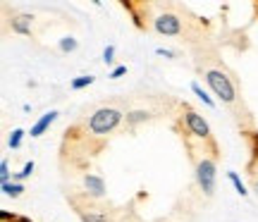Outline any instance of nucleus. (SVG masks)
Wrapping results in <instances>:
<instances>
[{"label": "nucleus", "instance_id": "nucleus-1", "mask_svg": "<svg viewBox=\"0 0 258 222\" xmlns=\"http://www.w3.org/2000/svg\"><path fill=\"white\" fill-rule=\"evenodd\" d=\"M120 122H122V112L120 110H115V108H101V110H96L91 115L89 129H91L93 134L103 136V134H108V131L115 129Z\"/></svg>", "mask_w": 258, "mask_h": 222}, {"label": "nucleus", "instance_id": "nucleus-19", "mask_svg": "<svg viewBox=\"0 0 258 222\" xmlns=\"http://www.w3.org/2000/svg\"><path fill=\"white\" fill-rule=\"evenodd\" d=\"M112 55H115V48L108 46L105 50H103V62H105V65H112V60H115Z\"/></svg>", "mask_w": 258, "mask_h": 222}, {"label": "nucleus", "instance_id": "nucleus-3", "mask_svg": "<svg viewBox=\"0 0 258 222\" xmlns=\"http://www.w3.org/2000/svg\"><path fill=\"white\" fill-rule=\"evenodd\" d=\"M196 179H199V186L203 189V194L213 196V191H215V163L213 160H201L196 165Z\"/></svg>", "mask_w": 258, "mask_h": 222}, {"label": "nucleus", "instance_id": "nucleus-22", "mask_svg": "<svg viewBox=\"0 0 258 222\" xmlns=\"http://www.w3.org/2000/svg\"><path fill=\"white\" fill-rule=\"evenodd\" d=\"M12 222H31V220H27V217H15Z\"/></svg>", "mask_w": 258, "mask_h": 222}, {"label": "nucleus", "instance_id": "nucleus-21", "mask_svg": "<svg viewBox=\"0 0 258 222\" xmlns=\"http://www.w3.org/2000/svg\"><path fill=\"white\" fill-rule=\"evenodd\" d=\"M156 55H160V57H175V53H172V50H165V48H156Z\"/></svg>", "mask_w": 258, "mask_h": 222}, {"label": "nucleus", "instance_id": "nucleus-12", "mask_svg": "<svg viewBox=\"0 0 258 222\" xmlns=\"http://www.w3.org/2000/svg\"><path fill=\"white\" fill-rule=\"evenodd\" d=\"M3 191H5V196H12V198H17V196H22L24 186L17 184V182H10V184H3Z\"/></svg>", "mask_w": 258, "mask_h": 222}, {"label": "nucleus", "instance_id": "nucleus-6", "mask_svg": "<svg viewBox=\"0 0 258 222\" xmlns=\"http://www.w3.org/2000/svg\"><path fill=\"white\" fill-rule=\"evenodd\" d=\"M84 186H86V191L96 198H101L105 194V182H103V177L98 175H86L84 177Z\"/></svg>", "mask_w": 258, "mask_h": 222}, {"label": "nucleus", "instance_id": "nucleus-24", "mask_svg": "<svg viewBox=\"0 0 258 222\" xmlns=\"http://www.w3.org/2000/svg\"><path fill=\"white\" fill-rule=\"evenodd\" d=\"M256 191H258V182H256Z\"/></svg>", "mask_w": 258, "mask_h": 222}, {"label": "nucleus", "instance_id": "nucleus-13", "mask_svg": "<svg viewBox=\"0 0 258 222\" xmlns=\"http://www.w3.org/2000/svg\"><path fill=\"white\" fill-rule=\"evenodd\" d=\"M227 177H230V182L234 184V189H237V194H239V196H249V191H246V186H244V182L239 179V175H237V172H230Z\"/></svg>", "mask_w": 258, "mask_h": 222}, {"label": "nucleus", "instance_id": "nucleus-4", "mask_svg": "<svg viewBox=\"0 0 258 222\" xmlns=\"http://www.w3.org/2000/svg\"><path fill=\"white\" fill-rule=\"evenodd\" d=\"M153 27H156V31L163 34V36H177V34L182 31V22H179L177 15L165 12V15H158V17L153 19Z\"/></svg>", "mask_w": 258, "mask_h": 222}, {"label": "nucleus", "instance_id": "nucleus-11", "mask_svg": "<svg viewBox=\"0 0 258 222\" xmlns=\"http://www.w3.org/2000/svg\"><path fill=\"white\" fill-rule=\"evenodd\" d=\"M96 82V77H91V74H86V77H77V79H72V86L74 91H79V89H86V86H91V84Z\"/></svg>", "mask_w": 258, "mask_h": 222}, {"label": "nucleus", "instance_id": "nucleus-2", "mask_svg": "<svg viewBox=\"0 0 258 222\" xmlns=\"http://www.w3.org/2000/svg\"><path fill=\"white\" fill-rule=\"evenodd\" d=\"M206 82L213 89V93L220 98L222 103H234V86H232L230 77L225 72H218V69H211L206 74Z\"/></svg>", "mask_w": 258, "mask_h": 222}, {"label": "nucleus", "instance_id": "nucleus-20", "mask_svg": "<svg viewBox=\"0 0 258 222\" xmlns=\"http://www.w3.org/2000/svg\"><path fill=\"white\" fill-rule=\"evenodd\" d=\"M124 72H127V65H117V67H115V69L110 72V79H120Z\"/></svg>", "mask_w": 258, "mask_h": 222}, {"label": "nucleus", "instance_id": "nucleus-18", "mask_svg": "<svg viewBox=\"0 0 258 222\" xmlns=\"http://www.w3.org/2000/svg\"><path fill=\"white\" fill-rule=\"evenodd\" d=\"M0 182L3 184H10V170H8V160L0 163Z\"/></svg>", "mask_w": 258, "mask_h": 222}, {"label": "nucleus", "instance_id": "nucleus-14", "mask_svg": "<svg viewBox=\"0 0 258 222\" xmlns=\"http://www.w3.org/2000/svg\"><path fill=\"white\" fill-rule=\"evenodd\" d=\"M151 115H148L146 110H134V112H129L127 115V122L129 124H139V122H146Z\"/></svg>", "mask_w": 258, "mask_h": 222}, {"label": "nucleus", "instance_id": "nucleus-5", "mask_svg": "<svg viewBox=\"0 0 258 222\" xmlns=\"http://www.w3.org/2000/svg\"><path fill=\"white\" fill-rule=\"evenodd\" d=\"M184 120H186V127H189V131H191V134L201 136V139H208V134H211V127H208V122L203 120L199 112L189 110V112L184 115Z\"/></svg>", "mask_w": 258, "mask_h": 222}, {"label": "nucleus", "instance_id": "nucleus-9", "mask_svg": "<svg viewBox=\"0 0 258 222\" xmlns=\"http://www.w3.org/2000/svg\"><path fill=\"white\" fill-rule=\"evenodd\" d=\"M82 220L84 222H108V215L103 210H82Z\"/></svg>", "mask_w": 258, "mask_h": 222}, {"label": "nucleus", "instance_id": "nucleus-15", "mask_svg": "<svg viewBox=\"0 0 258 222\" xmlns=\"http://www.w3.org/2000/svg\"><path fill=\"white\" fill-rule=\"evenodd\" d=\"M77 38H72V36H64V38H60V50L62 53H72V50H77Z\"/></svg>", "mask_w": 258, "mask_h": 222}, {"label": "nucleus", "instance_id": "nucleus-16", "mask_svg": "<svg viewBox=\"0 0 258 222\" xmlns=\"http://www.w3.org/2000/svg\"><path fill=\"white\" fill-rule=\"evenodd\" d=\"M31 172H34V163H31V160H29L27 165L22 167V172H17V175H12V182H22V179H27V177H31Z\"/></svg>", "mask_w": 258, "mask_h": 222}, {"label": "nucleus", "instance_id": "nucleus-8", "mask_svg": "<svg viewBox=\"0 0 258 222\" xmlns=\"http://www.w3.org/2000/svg\"><path fill=\"white\" fill-rule=\"evenodd\" d=\"M12 29L17 31V34H31V17L29 15H19V17L12 19Z\"/></svg>", "mask_w": 258, "mask_h": 222}, {"label": "nucleus", "instance_id": "nucleus-7", "mask_svg": "<svg viewBox=\"0 0 258 222\" xmlns=\"http://www.w3.org/2000/svg\"><path fill=\"white\" fill-rule=\"evenodd\" d=\"M55 120H57V112H55V110L46 112V115H43V117H41V120H38L36 124L31 127V131H29V134H31V136L36 139V136H41V134H43V131H46L48 127H50V124H53Z\"/></svg>", "mask_w": 258, "mask_h": 222}, {"label": "nucleus", "instance_id": "nucleus-10", "mask_svg": "<svg viewBox=\"0 0 258 222\" xmlns=\"http://www.w3.org/2000/svg\"><path fill=\"white\" fill-rule=\"evenodd\" d=\"M191 91L196 93V96H199V101H203L206 105H208V108H215V101H213L211 96H208V93L203 91V89H201V84H196V82H194V84H191Z\"/></svg>", "mask_w": 258, "mask_h": 222}, {"label": "nucleus", "instance_id": "nucleus-23", "mask_svg": "<svg viewBox=\"0 0 258 222\" xmlns=\"http://www.w3.org/2000/svg\"><path fill=\"white\" fill-rule=\"evenodd\" d=\"M253 141H256V148H258V131H256V134H253Z\"/></svg>", "mask_w": 258, "mask_h": 222}, {"label": "nucleus", "instance_id": "nucleus-17", "mask_svg": "<svg viewBox=\"0 0 258 222\" xmlns=\"http://www.w3.org/2000/svg\"><path fill=\"white\" fill-rule=\"evenodd\" d=\"M22 139H24V129H15L10 134V148H19L22 146Z\"/></svg>", "mask_w": 258, "mask_h": 222}]
</instances>
